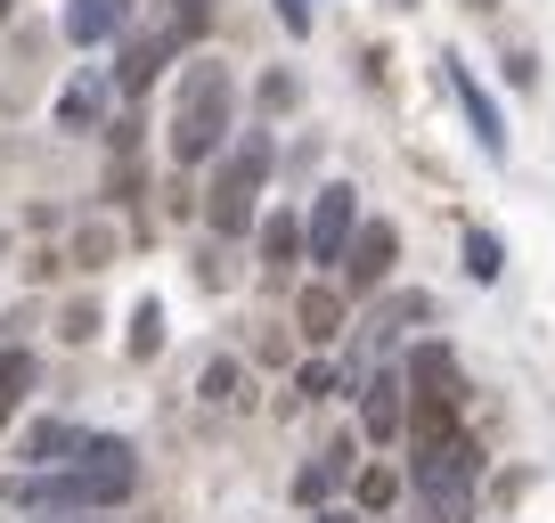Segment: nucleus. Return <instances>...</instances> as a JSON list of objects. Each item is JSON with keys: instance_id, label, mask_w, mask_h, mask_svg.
Listing matches in <instances>:
<instances>
[{"instance_id": "nucleus-1", "label": "nucleus", "mask_w": 555, "mask_h": 523, "mask_svg": "<svg viewBox=\"0 0 555 523\" xmlns=\"http://www.w3.org/2000/svg\"><path fill=\"white\" fill-rule=\"evenodd\" d=\"M229 115H237V82H229L221 58H196L180 74V106H172V164H205L229 140Z\"/></svg>"}, {"instance_id": "nucleus-2", "label": "nucleus", "mask_w": 555, "mask_h": 523, "mask_svg": "<svg viewBox=\"0 0 555 523\" xmlns=\"http://www.w3.org/2000/svg\"><path fill=\"white\" fill-rule=\"evenodd\" d=\"M261 180H270V131H245V140L221 156L212 189H205V221H212V238H245V229H254V196H261Z\"/></svg>"}, {"instance_id": "nucleus-3", "label": "nucleus", "mask_w": 555, "mask_h": 523, "mask_svg": "<svg viewBox=\"0 0 555 523\" xmlns=\"http://www.w3.org/2000/svg\"><path fill=\"white\" fill-rule=\"evenodd\" d=\"M74 490H82V507H122V499L139 490V450H131L122 434H82Z\"/></svg>"}, {"instance_id": "nucleus-4", "label": "nucleus", "mask_w": 555, "mask_h": 523, "mask_svg": "<svg viewBox=\"0 0 555 523\" xmlns=\"http://www.w3.org/2000/svg\"><path fill=\"white\" fill-rule=\"evenodd\" d=\"M416 467H409V483L425 490V499H450V490H474L482 483V442L457 425L450 442H425V450H409Z\"/></svg>"}, {"instance_id": "nucleus-5", "label": "nucleus", "mask_w": 555, "mask_h": 523, "mask_svg": "<svg viewBox=\"0 0 555 523\" xmlns=\"http://www.w3.org/2000/svg\"><path fill=\"white\" fill-rule=\"evenodd\" d=\"M351 229H360V189H351V180H327L319 205H311V221H302V254H311L319 270H344Z\"/></svg>"}, {"instance_id": "nucleus-6", "label": "nucleus", "mask_w": 555, "mask_h": 523, "mask_svg": "<svg viewBox=\"0 0 555 523\" xmlns=\"http://www.w3.org/2000/svg\"><path fill=\"white\" fill-rule=\"evenodd\" d=\"M400 384H409V401L466 409V377H457V352H450V344H409V360H400Z\"/></svg>"}, {"instance_id": "nucleus-7", "label": "nucleus", "mask_w": 555, "mask_h": 523, "mask_svg": "<svg viewBox=\"0 0 555 523\" xmlns=\"http://www.w3.org/2000/svg\"><path fill=\"white\" fill-rule=\"evenodd\" d=\"M392 254H400V238H392V221H360L351 229V245H344V295H367V286H384L392 279Z\"/></svg>"}, {"instance_id": "nucleus-8", "label": "nucleus", "mask_w": 555, "mask_h": 523, "mask_svg": "<svg viewBox=\"0 0 555 523\" xmlns=\"http://www.w3.org/2000/svg\"><path fill=\"white\" fill-rule=\"evenodd\" d=\"M441 74H450L457 106H466V123H474V140H482V156H506V123H499V99H490V90L474 82V66H466V58H441Z\"/></svg>"}, {"instance_id": "nucleus-9", "label": "nucleus", "mask_w": 555, "mask_h": 523, "mask_svg": "<svg viewBox=\"0 0 555 523\" xmlns=\"http://www.w3.org/2000/svg\"><path fill=\"white\" fill-rule=\"evenodd\" d=\"M400 425H409V384L400 377H367L360 384V434L367 442H400Z\"/></svg>"}, {"instance_id": "nucleus-10", "label": "nucleus", "mask_w": 555, "mask_h": 523, "mask_svg": "<svg viewBox=\"0 0 555 523\" xmlns=\"http://www.w3.org/2000/svg\"><path fill=\"white\" fill-rule=\"evenodd\" d=\"M172 58H180V41L164 34V25H156V34H139V41H122V66H115V90H122V99H139V90H147V82H156L164 66H172Z\"/></svg>"}, {"instance_id": "nucleus-11", "label": "nucleus", "mask_w": 555, "mask_h": 523, "mask_svg": "<svg viewBox=\"0 0 555 523\" xmlns=\"http://www.w3.org/2000/svg\"><path fill=\"white\" fill-rule=\"evenodd\" d=\"M344 286H335V279H319V286H302V295H295V328L302 335H311V344H335V335H344Z\"/></svg>"}, {"instance_id": "nucleus-12", "label": "nucleus", "mask_w": 555, "mask_h": 523, "mask_svg": "<svg viewBox=\"0 0 555 523\" xmlns=\"http://www.w3.org/2000/svg\"><path fill=\"white\" fill-rule=\"evenodd\" d=\"M25 458H34V467H57V458H82V425H66V418H41L34 434H25Z\"/></svg>"}, {"instance_id": "nucleus-13", "label": "nucleus", "mask_w": 555, "mask_h": 523, "mask_svg": "<svg viewBox=\"0 0 555 523\" xmlns=\"http://www.w3.org/2000/svg\"><path fill=\"white\" fill-rule=\"evenodd\" d=\"M295 254H302V221L295 213H270V221H261V262H270V279H286Z\"/></svg>"}, {"instance_id": "nucleus-14", "label": "nucleus", "mask_w": 555, "mask_h": 523, "mask_svg": "<svg viewBox=\"0 0 555 523\" xmlns=\"http://www.w3.org/2000/svg\"><path fill=\"white\" fill-rule=\"evenodd\" d=\"M115 25H122V0H74V9H66V41H82V50L106 41Z\"/></svg>"}, {"instance_id": "nucleus-15", "label": "nucleus", "mask_w": 555, "mask_h": 523, "mask_svg": "<svg viewBox=\"0 0 555 523\" xmlns=\"http://www.w3.org/2000/svg\"><path fill=\"white\" fill-rule=\"evenodd\" d=\"M99 106H106V82H99V74H82V82L57 99V131H90V123H99Z\"/></svg>"}, {"instance_id": "nucleus-16", "label": "nucleus", "mask_w": 555, "mask_h": 523, "mask_svg": "<svg viewBox=\"0 0 555 523\" xmlns=\"http://www.w3.org/2000/svg\"><path fill=\"white\" fill-rule=\"evenodd\" d=\"M205 25H212V0H164V34H172L180 50H196Z\"/></svg>"}, {"instance_id": "nucleus-17", "label": "nucleus", "mask_w": 555, "mask_h": 523, "mask_svg": "<svg viewBox=\"0 0 555 523\" xmlns=\"http://www.w3.org/2000/svg\"><path fill=\"white\" fill-rule=\"evenodd\" d=\"M506 270V245H499V229H466V279L474 286H490Z\"/></svg>"}, {"instance_id": "nucleus-18", "label": "nucleus", "mask_w": 555, "mask_h": 523, "mask_svg": "<svg viewBox=\"0 0 555 523\" xmlns=\"http://www.w3.org/2000/svg\"><path fill=\"white\" fill-rule=\"evenodd\" d=\"M351 499H360V515H384V507L400 499V467H360V483H351Z\"/></svg>"}, {"instance_id": "nucleus-19", "label": "nucleus", "mask_w": 555, "mask_h": 523, "mask_svg": "<svg viewBox=\"0 0 555 523\" xmlns=\"http://www.w3.org/2000/svg\"><path fill=\"white\" fill-rule=\"evenodd\" d=\"M335 483H344V467H335V458H327V450H319V458H311V467H302V474H295V499H302V507H327V490H335Z\"/></svg>"}, {"instance_id": "nucleus-20", "label": "nucleus", "mask_w": 555, "mask_h": 523, "mask_svg": "<svg viewBox=\"0 0 555 523\" xmlns=\"http://www.w3.org/2000/svg\"><path fill=\"white\" fill-rule=\"evenodd\" d=\"M295 393H302V401H327V393H360V384H351V368H327V360H311V368L295 377Z\"/></svg>"}, {"instance_id": "nucleus-21", "label": "nucleus", "mask_w": 555, "mask_h": 523, "mask_svg": "<svg viewBox=\"0 0 555 523\" xmlns=\"http://www.w3.org/2000/svg\"><path fill=\"white\" fill-rule=\"evenodd\" d=\"M164 352V303H139L131 311V360H156Z\"/></svg>"}, {"instance_id": "nucleus-22", "label": "nucleus", "mask_w": 555, "mask_h": 523, "mask_svg": "<svg viewBox=\"0 0 555 523\" xmlns=\"http://www.w3.org/2000/svg\"><path fill=\"white\" fill-rule=\"evenodd\" d=\"M196 393H205L212 409H237L245 393H237V360H205V377H196Z\"/></svg>"}, {"instance_id": "nucleus-23", "label": "nucleus", "mask_w": 555, "mask_h": 523, "mask_svg": "<svg viewBox=\"0 0 555 523\" xmlns=\"http://www.w3.org/2000/svg\"><path fill=\"white\" fill-rule=\"evenodd\" d=\"M25 384H34V360H25L17 344H0V401H9V393H25Z\"/></svg>"}, {"instance_id": "nucleus-24", "label": "nucleus", "mask_w": 555, "mask_h": 523, "mask_svg": "<svg viewBox=\"0 0 555 523\" xmlns=\"http://www.w3.org/2000/svg\"><path fill=\"white\" fill-rule=\"evenodd\" d=\"M434 523H474V490H450V499H425Z\"/></svg>"}, {"instance_id": "nucleus-25", "label": "nucleus", "mask_w": 555, "mask_h": 523, "mask_svg": "<svg viewBox=\"0 0 555 523\" xmlns=\"http://www.w3.org/2000/svg\"><path fill=\"white\" fill-rule=\"evenodd\" d=\"M90 328H99V311H90V303H74V311H66V328H57V335H66V344H90Z\"/></svg>"}, {"instance_id": "nucleus-26", "label": "nucleus", "mask_w": 555, "mask_h": 523, "mask_svg": "<svg viewBox=\"0 0 555 523\" xmlns=\"http://www.w3.org/2000/svg\"><path fill=\"white\" fill-rule=\"evenodd\" d=\"M261 106H270V115H278V106H295V74H270V82H261Z\"/></svg>"}, {"instance_id": "nucleus-27", "label": "nucleus", "mask_w": 555, "mask_h": 523, "mask_svg": "<svg viewBox=\"0 0 555 523\" xmlns=\"http://www.w3.org/2000/svg\"><path fill=\"white\" fill-rule=\"evenodd\" d=\"M278 17H286V34H302V25H311V0H278Z\"/></svg>"}, {"instance_id": "nucleus-28", "label": "nucleus", "mask_w": 555, "mask_h": 523, "mask_svg": "<svg viewBox=\"0 0 555 523\" xmlns=\"http://www.w3.org/2000/svg\"><path fill=\"white\" fill-rule=\"evenodd\" d=\"M311 523H367L360 507H311Z\"/></svg>"}, {"instance_id": "nucleus-29", "label": "nucleus", "mask_w": 555, "mask_h": 523, "mask_svg": "<svg viewBox=\"0 0 555 523\" xmlns=\"http://www.w3.org/2000/svg\"><path fill=\"white\" fill-rule=\"evenodd\" d=\"M90 523H139V515H115V507H99V515H90Z\"/></svg>"}, {"instance_id": "nucleus-30", "label": "nucleus", "mask_w": 555, "mask_h": 523, "mask_svg": "<svg viewBox=\"0 0 555 523\" xmlns=\"http://www.w3.org/2000/svg\"><path fill=\"white\" fill-rule=\"evenodd\" d=\"M474 9H499V0H474Z\"/></svg>"}, {"instance_id": "nucleus-31", "label": "nucleus", "mask_w": 555, "mask_h": 523, "mask_svg": "<svg viewBox=\"0 0 555 523\" xmlns=\"http://www.w3.org/2000/svg\"><path fill=\"white\" fill-rule=\"evenodd\" d=\"M0 425H9V401H0Z\"/></svg>"}, {"instance_id": "nucleus-32", "label": "nucleus", "mask_w": 555, "mask_h": 523, "mask_svg": "<svg viewBox=\"0 0 555 523\" xmlns=\"http://www.w3.org/2000/svg\"><path fill=\"white\" fill-rule=\"evenodd\" d=\"M0 17H9V0H0Z\"/></svg>"}]
</instances>
